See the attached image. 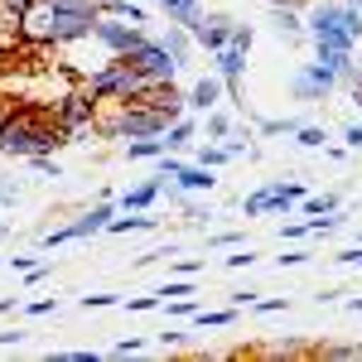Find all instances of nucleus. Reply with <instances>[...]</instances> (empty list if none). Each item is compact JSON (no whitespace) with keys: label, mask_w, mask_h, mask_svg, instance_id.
<instances>
[{"label":"nucleus","mask_w":362,"mask_h":362,"mask_svg":"<svg viewBox=\"0 0 362 362\" xmlns=\"http://www.w3.org/2000/svg\"><path fill=\"white\" fill-rule=\"evenodd\" d=\"M305 34H309V44L358 49L362 44V5H353V0H314L305 10Z\"/></svg>","instance_id":"f257e3e1"},{"label":"nucleus","mask_w":362,"mask_h":362,"mask_svg":"<svg viewBox=\"0 0 362 362\" xmlns=\"http://www.w3.org/2000/svg\"><path fill=\"white\" fill-rule=\"evenodd\" d=\"M116 213H121V208H116V194H102L92 208H83L78 218L49 227V232L39 237V247H44V251H58V247H68V242H92V237H102V232L112 227Z\"/></svg>","instance_id":"f03ea898"},{"label":"nucleus","mask_w":362,"mask_h":362,"mask_svg":"<svg viewBox=\"0 0 362 362\" xmlns=\"http://www.w3.org/2000/svg\"><path fill=\"white\" fill-rule=\"evenodd\" d=\"M305 194L309 189L300 179H266L261 189H251L242 198V218H295Z\"/></svg>","instance_id":"7ed1b4c3"},{"label":"nucleus","mask_w":362,"mask_h":362,"mask_svg":"<svg viewBox=\"0 0 362 362\" xmlns=\"http://www.w3.org/2000/svg\"><path fill=\"white\" fill-rule=\"evenodd\" d=\"M87 87H92V97H97L102 107H126L140 87H145V78H140V68L131 63V58H112L107 54V63L87 78Z\"/></svg>","instance_id":"20e7f679"},{"label":"nucleus","mask_w":362,"mask_h":362,"mask_svg":"<svg viewBox=\"0 0 362 362\" xmlns=\"http://www.w3.org/2000/svg\"><path fill=\"white\" fill-rule=\"evenodd\" d=\"M338 73L334 68H324L319 58H309L300 63L295 73H290V102H300V107H319V102H334L338 97Z\"/></svg>","instance_id":"39448f33"},{"label":"nucleus","mask_w":362,"mask_h":362,"mask_svg":"<svg viewBox=\"0 0 362 362\" xmlns=\"http://www.w3.org/2000/svg\"><path fill=\"white\" fill-rule=\"evenodd\" d=\"M92 39L107 49L112 58H126V54H136L140 44L150 39L145 34V25H131V20H116V15H97V25H92Z\"/></svg>","instance_id":"423d86ee"},{"label":"nucleus","mask_w":362,"mask_h":362,"mask_svg":"<svg viewBox=\"0 0 362 362\" xmlns=\"http://www.w3.org/2000/svg\"><path fill=\"white\" fill-rule=\"evenodd\" d=\"M34 126H39V116L29 107H15V116L0 126V155L5 160H29L34 155Z\"/></svg>","instance_id":"0eeeda50"},{"label":"nucleus","mask_w":362,"mask_h":362,"mask_svg":"<svg viewBox=\"0 0 362 362\" xmlns=\"http://www.w3.org/2000/svg\"><path fill=\"white\" fill-rule=\"evenodd\" d=\"M126 58H131V63L140 68V78H145V83H169V78H179V73H184V68L174 63V54H169V49L160 44V39H155V34L140 44L136 54H126Z\"/></svg>","instance_id":"6e6552de"},{"label":"nucleus","mask_w":362,"mask_h":362,"mask_svg":"<svg viewBox=\"0 0 362 362\" xmlns=\"http://www.w3.org/2000/svg\"><path fill=\"white\" fill-rule=\"evenodd\" d=\"M232 29H237V15H227V10H208V15L198 20V29H194V44L213 58L223 44H232Z\"/></svg>","instance_id":"1a4fd4ad"},{"label":"nucleus","mask_w":362,"mask_h":362,"mask_svg":"<svg viewBox=\"0 0 362 362\" xmlns=\"http://www.w3.org/2000/svg\"><path fill=\"white\" fill-rule=\"evenodd\" d=\"M165 184H169V179L150 174V179L131 184V189H121V194H116V208H121V213H145V208H160V203H165Z\"/></svg>","instance_id":"9d476101"},{"label":"nucleus","mask_w":362,"mask_h":362,"mask_svg":"<svg viewBox=\"0 0 362 362\" xmlns=\"http://www.w3.org/2000/svg\"><path fill=\"white\" fill-rule=\"evenodd\" d=\"M266 25H271V34L285 39V44H309L305 10H300V5H266Z\"/></svg>","instance_id":"9b49d317"},{"label":"nucleus","mask_w":362,"mask_h":362,"mask_svg":"<svg viewBox=\"0 0 362 362\" xmlns=\"http://www.w3.org/2000/svg\"><path fill=\"white\" fill-rule=\"evenodd\" d=\"M227 102V83L218 78V73H203L194 87H189V112L203 116V112H213V107H223Z\"/></svg>","instance_id":"f8f14e48"},{"label":"nucleus","mask_w":362,"mask_h":362,"mask_svg":"<svg viewBox=\"0 0 362 362\" xmlns=\"http://www.w3.org/2000/svg\"><path fill=\"white\" fill-rule=\"evenodd\" d=\"M169 184H179L184 194H213L223 179H218V169H208V165H198V160H189V165L179 169V179H169Z\"/></svg>","instance_id":"ddd939ff"},{"label":"nucleus","mask_w":362,"mask_h":362,"mask_svg":"<svg viewBox=\"0 0 362 362\" xmlns=\"http://www.w3.org/2000/svg\"><path fill=\"white\" fill-rule=\"evenodd\" d=\"M160 15H165V25H184L194 34L208 10H203V0H160Z\"/></svg>","instance_id":"4468645a"},{"label":"nucleus","mask_w":362,"mask_h":362,"mask_svg":"<svg viewBox=\"0 0 362 362\" xmlns=\"http://www.w3.org/2000/svg\"><path fill=\"white\" fill-rule=\"evenodd\" d=\"M198 136H203V116L184 112L179 121H169V131H165V150H189Z\"/></svg>","instance_id":"2eb2a0df"},{"label":"nucleus","mask_w":362,"mask_h":362,"mask_svg":"<svg viewBox=\"0 0 362 362\" xmlns=\"http://www.w3.org/2000/svg\"><path fill=\"white\" fill-rule=\"evenodd\" d=\"M160 44H165L169 54H174V63H179V68H189V63H194V54H198L194 34H189L184 25H165V34H160Z\"/></svg>","instance_id":"dca6fc26"},{"label":"nucleus","mask_w":362,"mask_h":362,"mask_svg":"<svg viewBox=\"0 0 362 362\" xmlns=\"http://www.w3.org/2000/svg\"><path fill=\"white\" fill-rule=\"evenodd\" d=\"M155 227H160V213H155V208H145V213H126V218L116 213L107 232H112V237H131V232H155Z\"/></svg>","instance_id":"f3484780"},{"label":"nucleus","mask_w":362,"mask_h":362,"mask_svg":"<svg viewBox=\"0 0 362 362\" xmlns=\"http://www.w3.org/2000/svg\"><path fill=\"white\" fill-rule=\"evenodd\" d=\"M237 319H242V309H237V305H223V309H198L189 324H194V334H208V329H232Z\"/></svg>","instance_id":"a211bd4d"},{"label":"nucleus","mask_w":362,"mask_h":362,"mask_svg":"<svg viewBox=\"0 0 362 362\" xmlns=\"http://www.w3.org/2000/svg\"><path fill=\"white\" fill-rule=\"evenodd\" d=\"M121 155H126L131 165H140V160H150V165H155V160L165 155V136H140V140H126V145H121Z\"/></svg>","instance_id":"6ab92c4d"},{"label":"nucleus","mask_w":362,"mask_h":362,"mask_svg":"<svg viewBox=\"0 0 362 362\" xmlns=\"http://www.w3.org/2000/svg\"><path fill=\"white\" fill-rule=\"evenodd\" d=\"M102 15L131 20V25H150V10H145V0H102Z\"/></svg>","instance_id":"aec40b11"},{"label":"nucleus","mask_w":362,"mask_h":362,"mask_svg":"<svg viewBox=\"0 0 362 362\" xmlns=\"http://www.w3.org/2000/svg\"><path fill=\"white\" fill-rule=\"evenodd\" d=\"M343 198L338 194H305L300 198V218H324V213H338Z\"/></svg>","instance_id":"412c9836"},{"label":"nucleus","mask_w":362,"mask_h":362,"mask_svg":"<svg viewBox=\"0 0 362 362\" xmlns=\"http://www.w3.org/2000/svg\"><path fill=\"white\" fill-rule=\"evenodd\" d=\"M194 160L208 165V169H223V165H232V150H227L223 140H203V145L194 150Z\"/></svg>","instance_id":"4be33fe9"},{"label":"nucleus","mask_w":362,"mask_h":362,"mask_svg":"<svg viewBox=\"0 0 362 362\" xmlns=\"http://www.w3.org/2000/svg\"><path fill=\"white\" fill-rule=\"evenodd\" d=\"M189 338H194L189 319H169L165 329H160V348H189Z\"/></svg>","instance_id":"5701e85b"},{"label":"nucleus","mask_w":362,"mask_h":362,"mask_svg":"<svg viewBox=\"0 0 362 362\" xmlns=\"http://www.w3.org/2000/svg\"><path fill=\"white\" fill-rule=\"evenodd\" d=\"M305 121L300 116H266V121H256V136H295Z\"/></svg>","instance_id":"b1692460"},{"label":"nucleus","mask_w":362,"mask_h":362,"mask_svg":"<svg viewBox=\"0 0 362 362\" xmlns=\"http://www.w3.org/2000/svg\"><path fill=\"white\" fill-rule=\"evenodd\" d=\"M232 126H237V121H232L227 112H218V107L203 112V136H208V140H227V136H232Z\"/></svg>","instance_id":"393cba45"},{"label":"nucleus","mask_w":362,"mask_h":362,"mask_svg":"<svg viewBox=\"0 0 362 362\" xmlns=\"http://www.w3.org/2000/svg\"><path fill=\"white\" fill-rule=\"evenodd\" d=\"M295 145H300V150H324V145H329V131H324L319 121H305V126L295 131Z\"/></svg>","instance_id":"a878e982"},{"label":"nucleus","mask_w":362,"mask_h":362,"mask_svg":"<svg viewBox=\"0 0 362 362\" xmlns=\"http://www.w3.org/2000/svg\"><path fill=\"white\" fill-rule=\"evenodd\" d=\"M251 136H256L251 126H232V136L223 140L227 150H232V160H242V155H256V150H251Z\"/></svg>","instance_id":"bb28decb"},{"label":"nucleus","mask_w":362,"mask_h":362,"mask_svg":"<svg viewBox=\"0 0 362 362\" xmlns=\"http://www.w3.org/2000/svg\"><path fill=\"white\" fill-rule=\"evenodd\" d=\"M198 309H203V305H198L194 295H184V300H165V305H160V314H165V319H194Z\"/></svg>","instance_id":"cd10ccee"},{"label":"nucleus","mask_w":362,"mask_h":362,"mask_svg":"<svg viewBox=\"0 0 362 362\" xmlns=\"http://www.w3.org/2000/svg\"><path fill=\"white\" fill-rule=\"evenodd\" d=\"M232 247H247V232L227 227V232H208V251H232Z\"/></svg>","instance_id":"c85d7f7f"},{"label":"nucleus","mask_w":362,"mask_h":362,"mask_svg":"<svg viewBox=\"0 0 362 362\" xmlns=\"http://www.w3.org/2000/svg\"><path fill=\"white\" fill-rule=\"evenodd\" d=\"M256 261H261V251H256V247H232V256H223L227 271H251Z\"/></svg>","instance_id":"c756f323"},{"label":"nucleus","mask_w":362,"mask_h":362,"mask_svg":"<svg viewBox=\"0 0 362 362\" xmlns=\"http://www.w3.org/2000/svg\"><path fill=\"white\" fill-rule=\"evenodd\" d=\"M305 261H314V251L300 247V242H285V251L276 256V266H280V271H285V266H305Z\"/></svg>","instance_id":"7c9ffc66"},{"label":"nucleus","mask_w":362,"mask_h":362,"mask_svg":"<svg viewBox=\"0 0 362 362\" xmlns=\"http://www.w3.org/2000/svg\"><path fill=\"white\" fill-rule=\"evenodd\" d=\"M184 165H189V160H184L179 150H165V155L155 160V174H160V179H179V169H184Z\"/></svg>","instance_id":"2f4dec72"},{"label":"nucleus","mask_w":362,"mask_h":362,"mask_svg":"<svg viewBox=\"0 0 362 362\" xmlns=\"http://www.w3.org/2000/svg\"><path fill=\"white\" fill-rule=\"evenodd\" d=\"M169 276L198 280V276H203V256H174V261H169Z\"/></svg>","instance_id":"473e14b6"},{"label":"nucleus","mask_w":362,"mask_h":362,"mask_svg":"<svg viewBox=\"0 0 362 362\" xmlns=\"http://www.w3.org/2000/svg\"><path fill=\"white\" fill-rule=\"evenodd\" d=\"M97 358H102L97 348H54L49 353V362H97Z\"/></svg>","instance_id":"72a5a7b5"},{"label":"nucleus","mask_w":362,"mask_h":362,"mask_svg":"<svg viewBox=\"0 0 362 362\" xmlns=\"http://www.w3.org/2000/svg\"><path fill=\"white\" fill-rule=\"evenodd\" d=\"M126 314H150V309H160V290H150V295H131V300H121Z\"/></svg>","instance_id":"f704fd0d"},{"label":"nucleus","mask_w":362,"mask_h":362,"mask_svg":"<svg viewBox=\"0 0 362 362\" xmlns=\"http://www.w3.org/2000/svg\"><path fill=\"white\" fill-rule=\"evenodd\" d=\"M58 295H49V300H29L25 309H20V314H25V319H49V314H58Z\"/></svg>","instance_id":"c9c22d12"},{"label":"nucleus","mask_w":362,"mask_h":362,"mask_svg":"<svg viewBox=\"0 0 362 362\" xmlns=\"http://www.w3.org/2000/svg\"><path fill=\"white\" fill-rule=\"evenodd\" d=\"M319 353L324 358H338V362H353V358H362V343H324Z\"/></svg>","instance_id":"e433bc0d"},{"label":"nucleus","mask_w":362,"mask_h":362,"mask_svg":"<svg viewBox=\"0 0 362 362\" xmlns=\"http://www.w3.org/2000/svg\"><path fill=\"white\" fill-rule=\"evenodd\" d=\"M25 165H29V169H39V174H49V179H63V165H58L54 155H29Z\"/></svg>","instance_id":"4c0bfd02"},{"label":"nucleus","mask_w":362,"mask_h":362,"mask_svg":"<svg viewBox=\"0 0 362 362\" xmlns=\"http://www.w3.org/2000/svg\"><path fill=\"white\" fill-rule=\"evenodd\" d=\"M285 309H290V300H256V305H251V314H256V319H276V314H285Z\"/></svg>","instance_id":"58836bf2"},{"label":"nucleus","mask_w":362,"mask_h":362,"mask_svg":"<svg viewBox=\"0 0 362 362\" xmlns=\"http://www.w3.org/2000/svg\"><path fill=\"white\" fill-rule=\"evenodd\" d=\"M78 309H87V314H92V309H121V295H83Z\"/></svg>","instance_id":"ea45409f"},{"label":"nucleus","mask_w":362,"mask_h":362,"mask_svg":"<svg viewBox=\"0 0 362 362\" xmlns=\"http://www.w3.org/2000/svg\"><path fill=\"white\" fill-rule=\"evenodd\" d=\"M261 300V290L256 285H242V290H227V305H237V309H251Z\"/></svg>","instance_id":"a19ab883"},{"label":"nucleus","mask_w":362,"mask_h":362,"mask_svg":"<svg viewBox=\"0 0 362 362\" xmlns=\"http://www.w3.org/2000/svg\"><path fill=\"white\" fill-rule=\"evenodd\" d=\"M39 261H49L44 247H39V251H20V256H10V271H20V276H25L29 266H39Z\"/></svg>","instance_id":"79ce46f5"},{"label":"nucleus","mask_w":362,"mask_h":362,"mask_svg":"<svg viewBox=\"0 0 362 362\" xmlns=\"http://www.w3.org/2000/svg\"><path fill=\"white\" fill-rule=\"evenodd\" d=\"M112 358H136V353H145V338H121V343H112L107 348Z\"/></svg>","instance_id":"37998d69"},{"label":"nucleus","mask_w":362,"mask_h":362,"mask_svg":"<svg viewBox=\"0 0 362 362\" xmlns=\"http://www.w3.org/2000/svg\"><path fill=\"white\" fill-rule=\"evenodd\" d=\"M49 276H54V261H39V266H29V271H25V290H34V285H44Z\"/></svg>","instance_id":"c03bdc74"},{"label":"nucleus","mask_w":362,"mask_h":362,"mask_svg":"<svg viewBox=\"0 0 362 362\" xmlns=\"http://www.w3.org/2000/svg\"><path fill=\"white\" fill-rule=\"evenodd\" d=\"M280 242H309V223L300 218V223H285L280 227Z\"/></svg>","instance_id":"a18cd8bd"},{"label":"nucleus","mask_w":362,"mask_h":362,"mask_svg":"<svg viewBox=\"0 0 362 362\" xmlns=\"http://www.w3.org/2000/svg\"><path fill=\"white\" fill-rule=\"evenodd\" d=\"M334 261H338V266H353V271H362V242H353V247H343V251L334 256Z\"/></svg>","instance_id":"49530a36"},{"label":"nucleus","mask_w":362,"mask_h":362,"mask_svg":"<svg viewBox=\"0 0 362 362\" xmlns=\"http://www.w3.org/2000/svg\"><path fill=\"white\" fill-rule=\"evenodd\" d=\"M343 145H348L353 155H362V121H348V126H343Z\"/></svg>","instance_id":"de8ad7c7"},{"label":"nucleus","mask_w":362,"mask_h":362,"mask_svg":"<svg viewBox=\"0 0 362 362\" xmlns=\"http://www.w3.org/2000/svg\"><path fill=\"white\" fill-rule=\"evenodd\" d=\"M232 44H242V49H251V44H256V25H247V20H237V29H232Z\"/></svg>","instance_id":"09e8293b"},{"label":"nucleus","mask_w":362,"mask_h":362,"mask_svg":"<svg viewBox=\"0 0 362 362\" xmlns=\"http://www.w3.org/2000/svg\"><path fill=\"white\" fill-rule=\"evenodd\" d=\"M15 203H20V184L0 179V208H15Z\"/></svg>","instance_id":"8fccbe9b"},{"label":"nucleus","mask_w":362,"mask_h":362,"mask_svg":"<svg viewBox=\"0 0 362 362\" xmlns=\"http://www.w3.org/2000/svg\"><path fill=\"white\" fill-rule=\"evenodd\" d=\"M25 343V329H0V348H20Z\"/></svg>","instance_id":"3c124183"},{"label":"nucleus","mask_w":362,"mask_h":362,"mask_svg":"<svg viewBox=\"0 0 362 362\" xmlns=\"http://www.w3.org/2000/svg\"><path fill=\"white\" fill-rule=\"evenodd\" d=\"M10 116H15V97H10V92H0V126H5Z\"/></svg>","instance_id":"603ef678"},{"label":"nucleus","mask_w":362,"mask_h":362,"mask_svg":"<svg viewBox=\"0 0 362 362\" xmlns=\"http://www.w3.org/2000/svg\"><path fill=\"white\" fill-rule=\"evenodd\" d=\"M314 300H319V305H338V300H343V290H319Z\"/></svg>","instance_id":"864d4df0"},{"label":"nucleus","mask_w":362,"mask_h":362,"mask_svg":"<svg viewBox=\"0 0 362 362\" xmlns=\"http://www.w3.org/2000/svg\"><path fill=\"white\" fill-rule=\"evenodd\" d=\"M348 102H353V107H358V116H362V83L348 87Z\"/></svg>","instance_id":"5fc2aeb1"},{"label":"nucleus","mask_w":362,"mask_h":362,"mask_svg":"<svg viewBox=\"0 0 362 362\" xmlns=\"http://www.w3.org/2000/svg\"><path fill=\"white\" fill-rule=\"evenodd\" d=\"M343 309H348V314H362V295L358 300H343Z\"/></svg>","instance_id":"6e6d98bb"},{"label":"nucleus","mask_w":362,"mask_h":362,"mask_svg":"<svg viewBox=\"0 0 362 362\" xmlns=\"http://www.w3.org/2000/svg\"><path fill=\"white\" fill-rule=\"evenodd\" d=\"M266 5H300V10H309V0H266Z\"/></svg>","instance_id":"4d7b16f0"},{"label":"nucleus","mask_w":362,"mask_h":362,"mask_svg":"<svg viewBox=\"0 0 362 362\" xmlns=\"http://www.w3.org/2000/svg\"><path fill=\"white\" fill-rule=\"evenodd\" d=\"M0 237H10V227H5V208H0Z\"/></svg>","instance_id":"13d9d810"},{"label":"nucleus","mask_w":362,"mask_h":362,"mask_svg":"<svg viewBox=\"0 0 362 362\" xmlns=\"http://www.w3.org/2000/svg\"><path fill=\"white\" fill-rule=\"evenodd\" d=\"M5 87H10V83H5V68H0V92H5Z\"/></svg>","instance_id":"bf43d9fd"},{"label":"nucleus","mask_w":362,"mask_h":362,"mask_svg":"<svg viewBox=\"0 0 362 362\" xmlns=\"http://www.w3.org/2000/svg\"><path fill=\"white\" fill-rule=\"evenodd\" d=\"M358 63H362V44H358Z\"/></svg>","instance_id":"052dcab7"},{"label":"nucleus","mask_w":362,"mask_h":362,"mask_svg":"<svg viewBox=\"0 0 362 362\" xmlns=\"http://www.w3.org/2000/svg\"><path fill=\"white\" fill-rule=\"evenodd\" d=\"M145 5H160V0H145Z\"/></svg>","instance_id":"680f3d73"},{"label":"nucleus","mask_w":362,"mask_h":362,"mask_svg":"<svg viewBox=\"0 0 362 362\" xmlns=\"http://www.w3.org/2000/svg\"><path fill=\"white\" fill-rule=\"evenodd\" d=\"M358 242H362V227H358Z\"/></svg>","instance_id":"e2e57ef3"},{"label":"nucleus","mask_w":362,"mask_h":362,"mask_svg":"<svg viewBox=\"0 0 362 362\" xmlns=\"http://www.w3.org/2000/svg\"><path fill=\"white\" fill-rule=\"evenodd\" d=\"M353 5H362V0H353Z\"/></svg>","instance_id":"0e129e2a"}]
</instances>
